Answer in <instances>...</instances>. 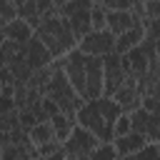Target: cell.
Segmentation results:
<instances>
[{
	"mask_svg": "<svg viewBox=\"0 0 160 160\" xmlns=\"http://www.w3.org/2000/svg\"><path fill=\"white\" fill-rule=\"evenodd\" d=\"M35 38L50 50V55L55 60L65 58L68 52H72L78 48V40L70 30V22L60 15H52V18H42L40 28L35 30Z\"/></svg>",
	"mask_w": 160,
	"mask_h": 160,
	"instance_id": "cell-1",
	"label": "cell"
},
{
	"mask_svg": "<svg viewBox=\"0 0 160 160\" xmlns=\"http://www.w3.org/2000/svg\"><path fill=\"white\" fill-rule=\"evenodd\" d=\"M42 98H48V100H52L58 108H60V112L62 115H68V118H78V110L85 105V100L72 90V85L68 82V78H65V72L62 70H55V75H52V80H50V85L42 90ZM78 122V120H75Z\"/></svg>",
	"mask_w": 160,
	"mask_h": 160,
	"instance_id": "cell-2",
	"label": "cell"
},
{
	"mask_svg": "<svg viewBox=\"0 0 160 160\" xmlns=\"http://www.w3.org/2000/svg\"><path fill=\"white\" fill-rule=\"evenodd\" d=\"M78 125L80 128H85L88 132H92L100 142H112V128L105 122V118H102V112H100V108H98V100H90V102H85L80 110H78Z\"/></svg>",
	"mask_w": 160,
	"mask_h": 160,
	"instance_id": "cell-3",
	"label": "cell"
},
{
	"mask_svg": "<svg viewBox=\"0 0 160 160\" xmlns=\"http://www.w3.org/2000/svg\"><path fill=\"white\" fill-rule=\"evenodd\" d=\"M62 72L68 78V82L72 85V90L88 102V82H85V55L75 48L72 52H68L62 58Z\"/></svg>",
	"mask_w": 160,
	"mask_h": 160,
	"instance_id": "cell-4",
	"label": "cell"
},
{
	"mask_svg": "<svg viewBox=\"0 0 160 160\" xmlns=\"http://www.w3.org/2000/svg\"><path fill=\"white\" fill-rule=\"evenodd\" d=\"M78 50L85 58H108L115 52V35L108 30H92L78 42Z\"/></svg>",
	"mask_w": 160,
	"mask_h": 160,
	"instance_id": "cell-5",
	"label": "cell"
},
{
	"mask_svg": "<svg viewBox=\"0 0 160 160\" xmlns=\"http://www.w3.org/2000/svg\"><path fill=\"white\" fill-rule=\"evenodd\" d=\"M102 75H105V95L102 98H112L128 80V72L122 70V62H120V55H108L102 58Z\"/></svg>",
	"mask_w": 160,
	"mask_h": 160,
	"instance_id": "cell-6",
	"label": "cell"
},
{
	"mask_svg": "<svg viewBox=\"0 0 160 160\" xmlns=\"http://www.w3.org/2000/svg\"><path fill=\"white\" fill-rule=\"evenodd\" d=\"M85 82H88V102L90 100H100L105 95L102 58H85Z\"/></svg>",
	"mask_w": 160,
	"mask_h": 160,
	"instance_id": "cell-7",
	"label": "cell"
},
{
	"mask_svg": "<svg viewBox=\"0 0 160 160\" xmlns=\"http://www.w3.org/2000/svg\"><path fill=\"white\" fill-rule=\"evenodd\" d=\"M98 145H100V140H98L92 132H88L85 128L75 125V130H72L70 140H68L62 148H65V152H68V155H85V158H90V155L98 150Z\"/></svg>",
	"mask_w": 160,
	"mask_h": 160,
	"instance_id": "cell-8",
	"label": "cell"
},
{
	"mask_svg": "<svg viewBox=\"0 0 160 160\" xmlns=\"http://www.w3.org/2000/svg\"><path fill=\"white\" fill-rule=\"evenodd\" d=\"M25 60H28V65H30L32 70H42V68H48L55 58L50 55V50H48L38 38H32V40L25 45Z\"/></svg>",
	"mask_w": 160,
	"mask_h": 160,
	"instance_id": "cell-9",
	"label": "cell"
},
{
	"mask_svg": "<svg viewBox=\"0 0 160 160\" xmlns=\"http://www.w3.org/2000/svg\"><path fill=\"white\" fill-rule=\"evenodd\" d=\"M138 22H135V18H132V12L130 10H110L108 12V32H112L115 38H120L122 32H128V30H132ZM145 28V25H142Z\"/></svg>",
	"mask_w": 160,
	"mask_h": 160,
	"instance_id": "cell-10",
	"label": "cell"
},
{
	"mask_svg": "<svg viewBox=\"0 0 160 160\" xmlns=\"http://www.w3.org/2000/svg\"><path fill=\"white\" fill-rule=\"evenodd\" d=\"M112 145H115V150H118V158H125V155H138V152L148 145V140H145V135H140V132H128V135H122V138H115Z\"/></svg>",
	"mask_w": 160,
	"mask_h": 160,
	"instance_id": "cell-11",
	"label": "cell"
},
{
	"mask_svg": "<svg viewBox=\"0 0 160 160\" xmlns=\"http://www.w3.org/2000/svg\"><path fill=\"white\" fill-rule=\"evenodd\" d=\"M90 10H92V2L88 5V8H80L78 12H72L70 18H68V22H70V30H72V35H75V40L80 42L88 32H92V22H90Z\"/></svg>",
	"mask_w": 160,
	"mask_h": 160,
	"instance_id": "cell-12",
	"label": "cell"
},
{
	"mask_svg": "<svg viewBox=\"0 0 160 160\" xmlns=\"http://www.w3.org/2000/svg\"><path fill=\"white\" fill-rule=\"evenodd\" d=\"M142 40H145V28H142V25H135L132 30L122 32L120 38H115V55H128V52L135 50Z\"/></svg>",
	"mask_w": 160,
	"mask_h": 160,
	"instance_id": "cell-13",
	"label": "cell"
},
{
	"mask_svg": "<svg viewBox=\"0 0 160 160\" xmlns=\"http://www.w3.org/2000/svg\"><path fill=\"white\" fill-rule=\"evenodd\" d=\"M32 38H35V30H32L25 20H20V18L5 25V40H12V42H20V45H28Z\"/></svg>",
	"mask_w": 160,
	"mask_h": 160,
	"instance_id": "cell-14",
	"label": "cell"
},
{
	"mask_svg": "<svg viewBox=\"0 0 160 160\" xmlns=\"http://www.w3.org/2000/svg\"><path fill=\"white\" fill-rule=\"evenodd\" d=\"M50 125H52L55 140L65 145V142L70 140V135H72V130H75V125H78V122H75L72 118H68V115H62V112H60V115H55V118L50 120Z\"/></svg>",
	"mask_w": 160,
	"mask_h": 160,
	"instance_id": "cell-15",
	"label": "cell"
},
{
	"mask_svg": "<svg viewBox=\"0 0 160 160\" xmlns=\"http://www.w3.org/2000/svg\"><path fill=\"white\" fill-rule=\"evenodd\" d=\"M18 5V18L20 20H25L32 30H38L40 28V12H38V0H22V2H15Z\"/></svg>",
	"mask_w": 160,
	"mask_h": 160,
	"instance_id": "cell-16",
	"label": "cell"
},
{
	"mask_svg": "<svg viewBox=\"0 0 160 160\" xmlns=\"http://www.w3.org/2000/svg\"><path fill=\"white\" fill-rule=\"evenodd\" d=\"M28 135H30V142H32L35 148H40V145L55 140V132H52V125H50V122H38Z\"/></svg>",
	"mask_w": 160,
	"mask_h": 160,
	"instance_id": "cell-17",
	"label": "cell"
},
{
	"mask_svg": "<svg viewBox=\"0 0 160 160\" xmlns=\"http://www.w3.org/2000/svg\"><path fill=\"white\" fill-rule=\"evenodd\" d=\"M8 68H10V72L15 75V82H22V85H28V80H30V75H32V68L28 65L25 55H20V58L10 60V62H8Z\"/></svg>",
	"mask_w": 160,
	"mask_h": 160,
	"instance_id": "cell-18",
	"label": "cell"
},
{
	"mask_svg": "<svg viewBox=\"0 0 160 160\" xmlns=\"http://www.w3.org/2000/svg\"><path fill=\"white\" fill-rule=\"evenodd\" d=\"M98 108H100V112H102V118H105V122H108L110 128H115V120H118L120 115H125V112L120 110V105H115L110 98H100V100H98Z\"/></svg>",
	"mask_w": 160,
	"mask_h": 160,
	"instance_id": "cell-19",
	"label": "cell"
},
{
	"mask_svg": "<svg viewBox=\"0 0 160 160\" xmlns=\"http://www.w3.org/2000/svg\"><path fill=\"white\" fill-rule=\"evenodd\" d=\"M90 22H92V30H108V10L102 8V2H92V10H90Z\"/></svg>",
	"mask_w": 160,
	"mask_h": 160,
	"instance_id": "cell-20",
	"label": "cell"
},
{
	"mask_svg": "<svg viewBox=\"0 0 160 160\" xmlns=\"http://www.w3.org/2000/svg\"><path fill=\"white\" fill-rule=\"evenodd\" d=\"M2 160H35V155H32L28 148H20V145L8 142V145L2 148Z\"/></svg>",
	"mask_w": 160,
	"mask_h": 160,
	"instance_id": "cell-21",
	"label": "cell"
},
{
	"mask_svg": "<svg viewBox=\"0 0 160 160\" xmlns=\"http://www.w3.org/2000/svg\"><path fill=\"white\" fill-rule=\"evenodd\" d=\"M148 122H150V112L148 110H135V112H130V125H132V132H140V135H145V130H148Z\"/></svg>",
	"mask_w": 160,
	"mask_h": 160,
	"instance_id": "cell-22",
	"label": "cell"
},
{
	"mask_svg": "<svg viewBox=\"0 0 160 160\" xmlns=\"http://www.w3.org/2000/svg\"><path fill=\"white\" fill-rule=\"evenodd\" d=\"M145 140L150 145H160V115H150L148 130H145Z\"/></svg>",
	"mask_w": 160,
	"mask_h": 160,
	"instance_id": "cell-23",
	"label": "cell"
},
{
	"mask_svg": "<svg viewBox=\"0 0 160 160\" xmlns=\"http://www.w3.org/2000/svg\"><path fill=\"white\" fill-rule=\"evenodd\" d=\"M90 160H118V150L112 142H100L98 150L90 155Z\"/></svg>",
	"mask_w": 160,
	"mask_h": 160,
	"instance_id": "cell-24",
	"label": "cell"
},
{
	"mask_svg": "<svg viewBox=\"0 0 160 160\" xmlns=\"http://www.w3.org/2000/svg\"><path fill=\"white\" fill-rule=\"evenodd\" d=\"M60 150H62V142L52 140V142H45V145H40V148H35V158H45V160H50V158L58 155Z\"/></svg>",
	"mask_w": 160,
	"mask_h": 160,
	"instance_id": "cell-25",
	"label": "cell"
},
{
	"mask_svg": "<svg viewBox=\"0 0 160 160\" xmlns=\"http://www.w3.org/2000/svg\"><path fill=\"white\" fill-rule=\"evenodd\" d=\"M128 132H132L130 115H120V118L115 120V128H112V140H115V138H122V135H128Z\"/></svg>",
	"mask_w": 160,
	"mask_h": 160,
	"instance_id": "cell-26",
	"label": "cell"
},
{
	"mask_svg": "<svg viewBox=\"0 0 160 160\" xmlns=\"http://www.w3.org/2000/svg\"><path fill=\"white\" fill-rule=\"evenodd\" d=\"M0 20H5V22L18 20V5L10 0H0Z\"/></svg>",
	"mask_w": 160,
	"mask_h": 160,
	"instance_id": "cell-27",
	"label": "cell"
},
{
	"mask_svg": "<svg viewBox=\"0 0 160 160\" xmlns=\"http://www.w3.org/2000/svg\"><path fill=\"white\" fill-rule=\"evenodd\" d=\"M145 20H160V0H145Z\"/></svg>",
	"mask_w": 160,
	"mask_h": 160,
	"instance_id": "cell-28",
	"label": "cell"
},
{
	"mask_svg": "<svg viewBox=\"0 0 160 160\" xmlns=\"http://www.w3.org/2000/svg\"><path fill=\"white\" fill-rule=\"evenodd\" d=\"M35 125H38V118H35L30 110H22V112H20V128H22L25 132H30Z\"/></svg>",
	"mask_w": 160,
	"mask_h": 160,
	"instance_id": "cell-29",
	"label": "cell"
},
{
	"mask_svg": "<svg viewBox=\"0 0 160 160\" xmlns=\"http://www.w3.org/2000/svg\"><path fill=\"white\" fill-rule=\"evenodd\" d=\"M142 110H148L150 115H160V98H152V95L142 98Z\"/></svg>",
	"mask_w": 160,
	"mask_h": 160,
	"instance_id": "cell-30",
	"label": "cell"
},
{
	"mask_svg": "<svg viewBox=\"0 0 160 160\" xmlns=\"http://www.w3.org/2000/svg\"><path fill=\"white\" fill-rule=\"evenodd\" d=\"M135 160H158V145H145L138 155H135Z\"/></svg>",
	"mask_w": 160,
	"mask_h": 160,
	"instance_id": "cell-31",
	"label": "cell"
},
{
	"mask_svg": "<svg viewBox=\"0 0 160 160\" xmlns=\"http://www.w3.org/2000/svg\"><path fill=\"white\" fill-rule=\"evenodd\" d=\"M0 85H15V75L10 72V68H0Z\"/></svg>",
	"mask_w": 160,
	"mask_h": 160,
	"instance_id": "cell-32",
	"label": "cell"
},
{
	"mask_svg": "<svg viewBox=\"0 0 160 160\" xmlns=\"http://www.w3.org/2000/svg\"><path fill=\"white\" fill-rule=\"evenodd\" d=\"M10 110H15V102H12V98H5V95H0V112H10Z\"/></svg>",
	"mask_w": 160,
	"mask_h": 160,
	"instance_id": "cell-33",
	"label": "cell"
},
{
	"mask_svg": "<svg viewBox=\"0 0 160 160\" xmlns=\"http://www.w3.org/2000/svg\"><path fill=\"white\" fill-rule=\"evenodd\" d=\"M50 160H68V155H65V148H62V150H60V152H58V155H52V158H50Z\"/></svg>",
	"mask_w": 160,
	"mask_h": 160,
	"instance_id": "cell-34",
	"label": "cell"
},
{
	"mask_svg": "<svg viewBox=\"0 0 160 160\" xmlns=\"http://www.w3.org/2000/svg\"><path fill=\"white\" fill-rule=\"evenodd\" d=\"M68 155V152H65ZM68 160H90V158H85V155H68Z\"/></svg>",
	"mask_w": 160,
	"mask_h": 160,
	"instance_id": "cell-35",
	"label": "cell"
},
{
	"mask_svg": "<svg viewBox=\"0 0 160 160\" xmlns=\"http://www.w3.org/2000/svg\"><path fill=\"white\" fill-rule=\"evenodd\" d=\"M118 160H135V155H125V158H118Z\"/></svg>",
	"mask_w": 160,
	"mask_h": 160,
	"instance_id": "cell-36",
	"label": "cell"
},
{
	"mask_svg": "<svg viewBox=\"0 0 160 160\" xmlns=\"http://www.w3.org/2000/svg\"><path fill=\"white\" fill-rule=\"evenodd\" d=\"M0 68H5V58L2 55H0Z\"/></svg>",
	"mask_w": 160,
	"mask_h": 160,
	"instance_id": "cell-37",
	"label": "cell"
},
{
	"mask_svg": "<svg viewBox=\"0 0 160 160\" xmlns=\"http://www.w3.org/2000/svg\"><path fill=\"white\" fill-rule=\"evenodd\" d=\"M35 160H45V158H35Z\"/></svg>",
	"mask_w": 160,
	"mask_h": 160,
	"instance_id": "cell-38",
	"label": "cell"
}]
</instances>
